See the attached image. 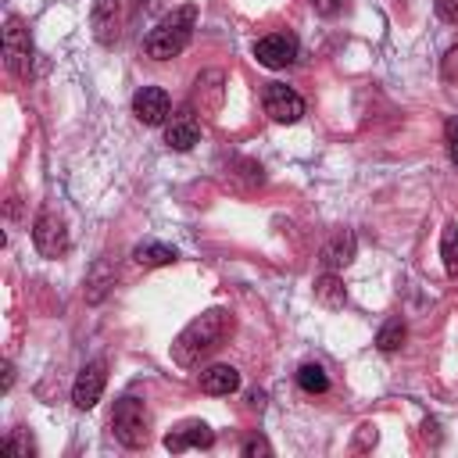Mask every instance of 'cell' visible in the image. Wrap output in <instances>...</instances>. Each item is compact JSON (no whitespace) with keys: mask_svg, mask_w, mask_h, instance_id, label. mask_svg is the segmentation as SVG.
Returning a JSON list of instances; mask_svg holds the SVG:
<instances>
[{"mask_svg":"<svg viewBox=\"0 0 458 458\" xmlns=\"http://www.w3.org/2000/svg\"><path fill=\"white\" fill-rule=\"evenodd\" d=\"M233 333V315L225 308H211L204 315H197L172 344V358L179 365H200V358H208L215 347H222V340Z\"/></svg>","mask_w":458,"mask_h":458,"instance_id":"cell-1","label":"cell"},{"mask_svg":"<svg viewBox=\"0 0 458 458\" xmlns=\"http://www.w3.org/2000/svg\"><path fill=\"white\" fill-rule=\"evenodd\" d=\"M193 25H197V7H175L172 14H165L143 39V54L154 57V61H172L175 54H182L190 47V36H193Z\"/></svg>","mask_w":458,"mask_h":458,"instance_id":"cell-2","label":"cell"},{"mask_svg":"<svg viewBox=\"0 0 458 458\" xmlns=\"http://www.w3.org/2000/svg\"><path fill=\"white\" fill-rule=\"evenodd\" d=\"M111 429L118 437V444L125 447H147L150 440V415H147V404L140 397H122L114 401V411H111Z\"/></svg>","mask_w":458,"mask_h":458,"instance_id":"cell-3","label":"cell"},{"mask_svg":"<svg viewBox=\"0 0 458 458\" xmlns=\"http://www.w3.org/2000/svg\"><path fill=\"white\" fill-rule=\"evenodd\" d=\"M4 61H7V72L14 79H29V68H32V39H29V29L18 14L7 18L4 25Z\"/></svg>","mask_w":458,"mask_h":458,"instance_id":"cell-4","label":"cell"},{"mask_svg":"<svg viewBox=\"0 0 458 458\" xmlns=\"http://www.w3.org/2000/svg\"><path fill=\"white\" fill-rule=\"evenodd\" d=\"M32 243H36V250H39L43 258H50V261L64 258L68 247H72L68 229H64V218H61L57 211H50V208L39 211L36 222H32Z\"/></svg>","mask_w":458,"mask_h":458,"instance_id":"cell-5","label":"cell"},{"mask_svg":"<svg viewBox=\"0 0 458 458\" xmlns=\"http://www.w3.org/2000/svg\"><path fill=\"white\" fill-rule=\"evenodd\" d=\"M297 54H301V43H297L293 32H268L254 43V57L265 68H286V64L297 61Z\"/></svg>","mask_w":458,"mask_h":458,"instance_id":"cell-6","label":"cell"},{"mask_svg":"<svg viewBox=\"0 0 458 458\" xmlns=\"http://www.w3.org/2000/svg\"><path fill=\"white\" fill-rule=\"evenodd\" d=\"M104 383H107V365H104V358H97V361H86L82 365V372L75 376V386H72V401H75V408H93L97 401H100V394H104Z\"/></svg>","mask_w":458,"mask_h":458,"instance_id":"cell-7","label":"cell"},{"mask_svg":"<svg viewBox=\"0 0 458 458\" xmlns=\"http://www.w3.org/2000/svg\"><path fill=\"white\" fill-rule=\"evenodd\" d=\"M132 114H136L143 125H161V122H168V114H172V100H168V93H165L161 86H143V89H136V97H132Z\"/></svg>","mask_w":458,"mask_h":458,"instance_id":"cell-8","label":"cell"},{"mask_svg":"<svg viewBox=\"0 0 458 458\" xmlns=\"http://www.w3.org/2000/svg\"><path fill=\"white\" fill-rule=\"evenodd\" d=\"M265 114H268L272 122L290 125V122H297V118L304 114V100H301V97H297L290 86L272 82V86L265 89Z\"/></svg>","mask_w":458,"mask_h":458,"instance_id":"cell-9","label":"cell"},{"mask_svg":"<svg viewBox=\"0 0 458 458\" xmlns=\"http://www.w3.org/2000/svg\"><path fill=\"white\" fill-rule=\"evenodd\" d=\"M354 250H358V240H354V233H336L326 247H322V254H318V265H322V272H340V268H347L351 261H354Z\"/></svg>","mask_w":458,"mask_h":458,"instance_id":"cell-10","label":"cell"},{"mask_svg":"<svg viewBox=\"0 0 458 458\" xmlns=\"http://www.w3.org/2000/svg\"><path fill=\"white\" fill-rule=\"evenodd\" d=\"M211 444H215V433H211L208 422H182V426H175V429L165 437V447H168L172 454H179V451H186V447H211Z\"/></svg>","mask_w":458,"mask_h":458,"instance_id":"cell-11","label":"cell"},{"mask_svg":"<svg viewBox=\"0 0 458 458\" xmlns=\"http://www.w3.org/2000/svg\"><path fill=\"white\" fill-rule=\"evenodd\" d=\"M89 21H93V36H97V43L111 47V43L118 39V0H93Z\"/></svg>","mask_w":458,"mask_h":458,"instance_id":"cell-12","label":"cell"},{"mask_svg":"<svg viewBox=\"0 0 458 458\" xmlns=\"http://www.w3.org/2000/svg\"><path fill=\"white\" fill-rule=\"evenodd\" d=\"M197 140H200V122H197L190 111L175 114V118L165 125V143H168L172 150H190Z\"/></svg>","mask_w":458,"mask_h":458,"instance_id":"cell-13","label":"cell"},{"mask_svg":"<svg viewBox=\"0 0 458 458\" xmlns=\"http://www.w3.org/2000/svg\"><path fill=\"white\" fill-rule=\"evenodd\" d=\"M200 390L211 397H225L233 390H240V372L233 365H211L200 372Z\"/></svg>","mask_w":458,"mask_h":458,"instance_id":"cell-14","label":"cell"},{"mask_svg":"<svg viewBox=\"0 0 458 458\" xmlns=\"http://www.w3.org/2000/svg\"><path fill=\"white\" fill-rule=\"evenodd\" d=\"M132 258H136V265L157 268V265H172V261L179 258V250L168 247V243H157V240H143V243L132 247Z\"/></svg>","mask_w":458,"mask_h":458,"instance_id":"cell-15","label":"cell"},{"mask_svg":"<svg viewBox=\"0 0 458 458\" xmlns=\"http://www.w3.org/2000/svg\"><path fill=\"white\" fill-rule=\"evenodd\" d=\"M315 301L322 304V308H344V301H347V290H344V283L336 279V272H322L318 279H315Z\"/></svg>","mask_w":458,"mask_h":458,"instance_id":"cell-16","label":"cell"},{"mask_svg":"<svg viewBox=\"0 0 458 458\" xmlns=\"http://www.w3.org/2000/svg\"><path fill=\"white\" fill-rule=\"evenodd\" d=\"M297 386H301L304 394H326V390H329V376H326L322 365L304 361V365L297 369Z\"/></svg>","mask_w":458,"mask_h":458,"instance_id":"cell-17","label":"cell"},{"mask_svg":"<svg viewBox=\"0 0 458 458\" xmlns=\"http://www.w3.org/2000/svg\"><path fill=\"white\" fill-rule=\"evenodd\" d=\"M440 258H444V272L451 279H458V225L447 222L444 225V236H440Z\"/></svg>","mask_w":458,"mask_h":458,"instance_id":"cell-18","label":"cell"},{"mask_svg":"<svg viewBox=\"0 0 458 458\" xmlns=\"http://www.w3.org/2000/svg\"><path fill=\"white\" fill-rule=\"evenodd\" d=\"M0 454H4V458H32V454H36V444H32V437H29L25 429H14V433H7V440L0 444Z\"/></svg>","mask_w":458,"mask_h":458,"instance_id":"cell-19","label":"cell"},{"mask_svg":"<svg viewBox=\"0 0 458 458\" xmlns=\"http://www.w3.org/2000/svg\"><path fill=\"white\" fill-rule=\"evenodd\" d=\"M404 344V322L401 318H386L383 329L376 333V347L379 351H397Z\"/></svg>","mask_w":458,"mask_h":458,"instance_id":"cell-20","label":"cell"},{"mask_svg":"<svg viewBox=\"0 0 458 458\" xmlns=\"http://www.w3.org/2000/svg\"><path fill=\"white\" fill-rule=\"evenodd\" d=\"M258 454H272V444L265 437H250L243 440V458H258Z\"/></svg>","mask_w":458,"mask_h":458,"instance_id":"cell-21","label":"cell"},{"mask_svg":"<svg viewBox=\"0 0 458 458\" xmlns=\"http://www.w3.org/2000/svg\"><path fill=\"white\" fill-rule=\"evenodd\" d=\"M311 7H315L322 18H333V14L344 11V0H311Z\"/></svg>","mask_w":458,"mask_h":458,"instance_id":"cell-22","label":"cell"},{"mask_svg":"<svg viewBox=\"0 0 458 458\" xmlns=\"http://www.w3.org/2000/svg\"><path fill=\"white\" fill-rule=\"evenodd\" d=\"M447 150H451V161L458 165V125L447 129Z\"/></svg>","mask_w":458,"mask_h":458,"instance_id":"cell-23","label":"cell"},{"mask_svg":"<svg viewBox=\"0 0 458 458\" xmlns=\"http://www.w3.org/2000/svg\"><path fill=\"white\" fill-rule=\"evenodd\" d=\"M11 383H14V369H11V361L4 365V390H11Z\"/></svg>","mask_w":458,"mask_h":458,"instance_id":"cell-24","label":"cell"},{"mask_svg":"<svg viewBox=\"0 0 458 458\" xmlns=\"http://www.w3.org/2000/svg\"><path fill=\"white\" fill-rule=\"evenodd\" d=\"M247 401H250V408H261V401H265V394H258V390H254V394H250Z\"/></svg>","mask_w":458,"mask_h":458,"instance_id":"cell-25","label":"cell"},{"mask_svg":"<svg viewBox=\"0 0 458 458\" xmlns=\"http://www.w3.org/2000/svg\"><path fill=\"white\" fill-rule=\"evenodd\" d=\"M140 4H143V0H140Z\"/></svg>","mask_w":458,"mask_h":458,"instance_id":"cell-26","label":"cell"}]
</instances>
